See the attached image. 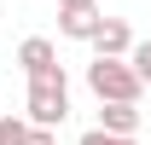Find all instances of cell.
<instances>
[{
	"label": "cell",
	"mask_w": 151,
	"mask_h": 145,
	"mask_svg": "<svg viewBox=\"0 0 151 145\" xmlns=\"http://www.w3.org/2000/svg\"><path fill=\"white\" fill-rule=\"evenodd\" d=\"M76 145H139V134H111V128H87Z\"/></svg>",
	"instance_id": "obj_7"
},
{
	"label": "cell",
	"mask_w": 151,
	"mask_h": 145,
	"mask_svg": "<svg viewBox=\"0 0 151 145\" xmlns=\"http://www.w3.org/2000/svg\"><path fill=\"white\" fill-rule=\"evenodd\" d=\"M18 64H23V75H58V70H64V64H58V47L47 35L18 41Z\"/></svg>",
	"instance_id": "obj_3"
},
{
	"label": "cell",
	"mask_w": 151,
	"mask_h": 145,
	"mask_svg": "<svg viewBox=\"0 0 151 145\" xmlns=\"http://www.w3.org/2000/svg\"><path fill=\"white\" fill-rule=\"evenodd\" d=\"M23 116L41 122V128H64V116H70V81H64V70L58 75H29Z\"/></svg>",
	"instance_id": "obj_1"
},
{
	"label": "cell",
	"mask_w": 151,
	"mask_h": 145,
	"mask_svg": "<svg viewBox=\"0 0 151 145\" xmlns=\"http://www.w3.org/2000/svg\"><path fill=\"white\" fill-rule=\"evenodd\" d=\"M87 87H93V99H134V105H139L145 81H139V70H134L128 58L93 52V64H87Z\"/></svg>",
	"instance_id": "obj_2"
},
{
	"label": "cell",
	"mask_w": 151,
	"mask_h": 145,
	"mask_svg": "<svg viewBox=\"0 0 151 145\" xmlns=\"http://www.w3.org/2000/svg\"><path fill=\"white\" fill-rule=\"evenodd\" d=\"M99 128H111V134H139V105H134V99H99Z\"/></svg>",
	"instance_id": "obj_6"
},
{
	"label": "cell",
	"mask_w": 151,
	"mask_h": 145,
	"mask_svg": "<svg viewBox=\"0 0 151 145\" xmlns=\"http://www.w3.org/2000/svg\"><path fill=\"white\" fill-rule=\"evenodd\" d=\"M93 52H105V58H128V47H134V29L122 18H99V29H93V41H87Z\"/></svg>",
	"instance_id": "obj_5"
},
{
	"label": "cell",
	"mask_w": 151,
	"mask_h": 145,
	"mask_svg": "<svg viewBox=\"0 0 151 145\" xmlns=\"http://www.w3.org/2000/svg\"><path fill=\"white\" fill-rule=\"evenodd\" d=\"M18 145H58V128H41V122H29Z\"/></svg>",
	"instance_id": "obj_9"
},
{
	"label": "cell",
	"mask_w": 151,
	"mask_h": 145,
	"mask_svg": "<svg viewBox=\"0 0 151 145\" xmlns=\"http://www.w3.org/2000/svg\"><path fill=\"white\" fill-rule=\"evenodd\" d=\"M99 6H70V0H58V35L64 41H93V29H99Z\"/></svg>",
	"instance_id": "obj_4"
},
{
	"label": "cell",
	"mask_w": 151,
	"mask_h": 145,
	"mask_svg": "<svg viewBox=\"0 0 151 145\" xmlns=\"http://www.w3.org/2000/svg\"><path fill=\"white\" fill-rule=\"evenodd\" d=\"M128 64L139 70V81L151 87V41H134V47H128Z\"/></svg>",
	"instance_id": "obj_8"
},
{
	"label": "cell",
	"mask_w": 151,
	"mask_h": 145,
	"mask_svg": "<svg viewBox=\"0 0 151 145\" xmlns=\"http://www.w3.org/2000/svg\"><path fill=\"white\" fill-rule=\"evenodd\" d=\"M70 6H93V0H70Z\"/></svg>",
	"instance_id": "obj_10"
}]
</instances>
